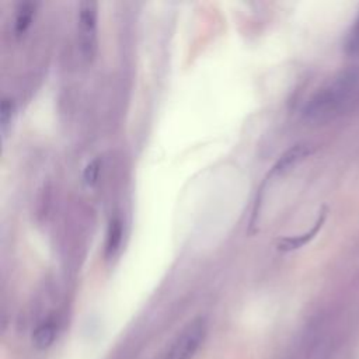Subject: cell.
<instances>
[{
	"label": "cell",
	"instance_id": "cell-6",
	"mask_svg": "<svg viewBox=\"0 0 359 359\" xmlns=\"http://www.w3.org/2000/svg\"><path fill=\"white\" fill-rule=\"evenodd\" d=\"M324 220H325V213L323 212L320 215V217L317 219V222L314 223V226L309 231H306L304 234L296 236V237H285V238H282L279 241V244H278V248L280 251H293V250H297V248L306 245L318 233V230L321 229Z\"/></svg>",
	"mask_w": 359,
	"mask_h": 359
},
{
	"label": "cell",
	"instance_id": "cell-10",
	"mask_svg": "<svg viewBox=\"0 0 359 359\" xmlns=\"http://www.w3.org/2000/svg\"><path fill=\"white\" fill-rule=\"evenodd\" d=\"M14 109H15L14 101H13L11 98L4 97V98L1 100V105H0V123H1V133H6L7 126L10 125L11 119H13Z\"/></svg>",
	"mask_w": 359,
	"mask_h": 359
},
{
	"label": "cell",
	"instance_id": "cell-8",
	"mask_svg": "<svg viewBox=\"0 0 359 359\" xmlns=\"http://www.w3.org/2000/svg\"><path fill=\"white\" fill-rule=\"evenodd\" d=\"M36 11V3L24 1L17 6L14 18V32L15 35H22L31 25Z\"/></svg>",
	"mask_w": 359,
	"mask_h": 359
},
{
	"label": "cell",
	"instance_id": "cell-11",
	"mask_svg": "<svg viewBox=\"0 0 359 359\" xmlns=\"http://www.w3.org/2000/svg\"><path fill=\"white\" fill-rule=\"evenodd\" d=\"M345 50L349 55H358L359 53V15L352 24L346 41H345Z\"/></svg>",
	"mask_w": 359,
	"mask_h": 359
},
{
	"label": "cell",
	"instance_id": "cell-5",
	"mask_svg": "<svg viewBox=\"0 0 359 359\" xmlns=\"http://www.w3.org/2000/svg\"><path fill=\"white\" fill-rule=\"evenodd\" d=\"M56 334H57V327H56V323L53 320H45L43 323L38 324L36 328L32 332V344L36 349L39 351H45L48 349L55 338H56Z\"/></svg>",
	"mask_w": 359,
	"mask_h": 359
},
{
	"label": "cell",
	"instance_id": "cell-3",
	"mask_svg": "<svg viewBox=\"0 0 359 359\" xmlns=\"http://www.w3.org/2000/svg\"><path fill=\"white\" fill-rule=\"evenodd\" d=\"M208 324L203 317L192 320L172 342L163 359H192L205 341Z\"/></svg>",
	"mask_w": 359,
	"mask_h": 359
},
{
	"label": "cell",
	"instance_id": "cell-4",
	"mask_svg": "<svg viewBox=\"0 0 359 359\" xmlns=\"http://www.w3.org/2000/svg\"><path fill=\"white\" fill-rule=\"evenodd\" d=\"M311 153V146L309 143H297L287 149L278 161L273 164L272 170L269 171V177H278L285 172H287L292 167H294L297 163H300L304 157H307Z\"/></svg>",
	"mask_w": 359,
	"mask_h": 359
},
{
	"label": "cell",
	"instance_id": "cell-1",
	"mask_svg": "<svg viewBox=\"0 0 359 359\" xmlns=\"http://www.w3.org/2000/svg\"><path fill=\"white\" fill-rule=\"evenodd\" d=\"M359 86V74L353 70L341 73L332 81L321 87L303 108L306 119L323 122L338 115L349 102Z\"/></svg>",
	"mask_w": 359,
	"mask_h": 359
},
{
	"label": "cell",
	"instance_id": "cell-9",
	"mask_svg": "<svg viewBox=\"0 0 359 359\" xmlns=\"http://www.w3.org/2000/svg\"><path fill=\"white\" fill-rule=\"evenodd\" d=\"M101 172V160L98 157L93 158L83 171V181L87 187H94L98 181Z\"/></svg>",
	"mask_w": 359,
	"mask_h": 359
},
{
	"label": "cell",
	"instance_id": "cell-7",
	"mask_svg": "<svg viewBox=\"0 0 359 359\" xmlns=\"http://www.w3.org/2000/svg\"><path fill=\"white\" fill-rule=\"evenodd\" d=\"M123 236V223L119 216H114L109 220L108 230H107V238H105V255L112 257L119 250Z\"/></svg>",
	"mask_w": 359,
	"mask_h": 359
},
{
	"label": "cell",
	"instance_id": "cell-2",
	"mask_svg": "<svg viewBox=\"0 0 359 359\" xmlns=\"http://www.w3.org/2000/svg\"><path fill=\"white\" fill-rule=\"evenodd\" d=\"M77 11L80 52L86 60L91 62L98 48V4L86 0L79 4Z\"/></svg>",
	"mask_w": 359,
	"mask_h": 359
}]
</instances>
